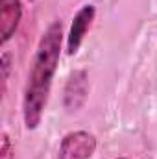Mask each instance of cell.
Masks as SVG:
<instances>
[{
    "label": "cell",
    "mask_w": 157,
    "mask_h": 159,
    "mask_svg": "<svg viewBox=\"0 0 157 159\" xmlns=\"http://www.w3.org/2000/svg\"><path fill=\"white\" fill-rule=\"evenodd\" d=\"M61 41H63V28L61 22L56 20L48 26V30L41 37L32 63V70L26 81L22 113L28 129L37 128L43 119V111L46 107L50 87H52V78L56 74L59 54H61Z\"/></svg>",
    "instance_id": "6da1fadb"
},
{
    "label": "cell",
    "mask_w": 157,
    "mask_h": 159,
    "mask_svg": "<svg viewBox=\"0 0 157 159\" xmlns=\"http://www.w3.org/2000/svg\"><path fill=\"white\" fill-rule=\"evenodd\" d=\"M120 159H128V157H120Z\"/></svg>",
    "instance_id": "52a82bcc"
},
{
    "label": "cell",
    "mask_w": 157,
    "mask_h": 159,
    "mask_svg": "<svg viewBox=\"0 0 157 159\" xmlns=\"http://www.w3.org/2000/svg\"><path fill=\"white\" fill-rule=\"evenodd\" d=\"M92 19H94V6H91V4L83 6L76 13V17L72 20V26H70V32H69V39H67V52L70 56L78 52L79 44H81L83 37H85Z\"/></svg>",
    "instance_id": "3957f363"
},
{
    "label": "cell",
    "mask_w": 157,
    "mask_h": 159,
    "mask_svg": "<svg viewBox=\"0 0 157 159\" xmlns=\"http://www.w3.org/2000/svg\"><path fill=\"white\" fill-rule=\"evenodd\" d=\"M96 150V139L89 131H70L63 137L57 159H91Z\"/></svg>",
    "instance_id": "7a4b0ae2"
},
{
    "label": "cell",
    "mask_w": 157,
    "mask_h": 159,
    "mask_svg": "<svg viewBox=\"0 0 157 159\" xmlns=\"http://www.w3.org/2000/svg\"><path fill=\"white\" fill-rule=\"evenodd\" d=\"M89 93V83H87V72L85 70H76L70 74V78L67 81L65 87V106L70 111L79 109L85 104Z\"/></svg>",
    "instance_id": "277c9868"
},
{
    "label": "cell",
    "mask_w": 157,
    "mask_h": 159,
    "mask_svg": "<svg viewBox=\"0 0 157 159\" xmlns=\"http://www.w3.org/2000/svg\"><path fill=\"white\" fill-rule=\"evenodd\" d=\"M13 154H11V143H9V137L4 135L2 139V159H11Z\"/></svg>",
    "instance_id": "8992f818"
},
{
    "label": "cell",
    "mask_w": 157,
    "mask_h": 159,
    "mask_svg": "<svg viewBox=\"0 0 157 159\" xmlns=\"http://www.w3.org/2000/svg\"><path fill=\"white\" fill-rule=\"evenodd\" d=\"M22 15L20 0H0V34L2 44H6L15 34Z\"/></svg>",
    "instance_id": "5b68a950"
}]
</instances>
